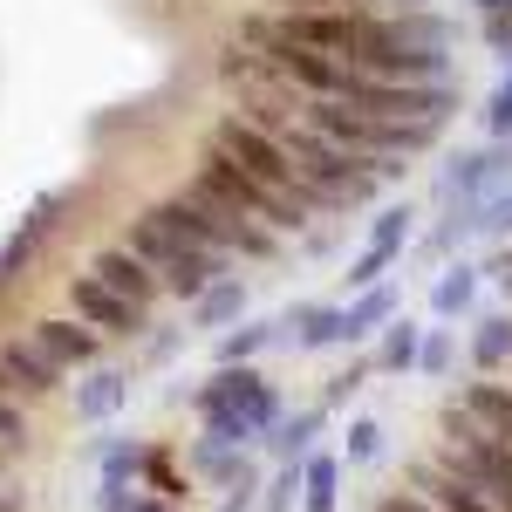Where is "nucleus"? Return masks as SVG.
Masks as SVG:
<instances>
[{"label":"nucleus","instance_id":"nucleus-1","mask_svg":"<svg viewBox=\"0 0 512 512\" xmlns=\"http://www.w3.org/2000/svg\"><path fill=\"white\" fill-rule=\"evenodd\" d=\"M355 69L390 82H444L451 76V28L424 7H369L362 41H355Z\"/></svg>","mask_w":512,"mask_h":512},{"label":"nucleus","instance_id":"nucleus-2","mask_svg":"<svg viewBox=\"0 0 512 512\" xmlns=\"http://www.w3.org/2000/svg\"><path fill=\"white\" fill-rule=\"evenodd\" d=\"M192 410L205 417V431L233 437V444H253V437H267L280 424V390L253 362H219L192 390Z\"/></svg>","mask_w":512,"mask_h":512},{"label":"nucleus","instance_id":"nucleus-3","mask_svg":"<svg viewBox=\"0 0 512 512\" xmlns=\"http://www.w3.org/2000/svg\"><path fill=\"white\" fill-rule=\"evenodd\" d=\"M192 185H198L205 198H219L226 212H246V219H260V226H274L280 239H287V233H308V219H315L308 205H294V198L267 192L260 178H246V171H239V164L226 158L219 144H205V151H198V164H192Z\"/></svg>","mask_w":512,"mask_h":512},{"label":"nucleus","instance_id":"nucleus-4","mask_svg":"<svg viewBox=\"0 0 512 512\" xmlns=\"http://www.w3.org/2000/svg\"><path fill=\"white\" fill-rule=\"evenodd\" d=\"M205 144H219L226 158L246 171V178H260L267 192L294 198V205H308V192H301V178H294V158H287V144H280V130H267V123H253L246 110H226V117L205 130ZM315 212V205H308Z\"/></svg>","mask_w":512,"mask_h":512},{"label":"nucleus","instance_id":"nucleus-5","mask_svg":"<svg viewBox=\"0 0 512 512\" xmlns=\"http://www.w3.org/2000/svg\"><path fill=\"white\" fill-rule=\"evenodd\" d=\"M69 308H76L89 328H103L110 342H117V335H144V321H151V308H137L130 294H117V287L96 274V267L69 274Z\"/></svg>","mask_w":512,"mask_h":512},{"label":"nucleus","instance_id":"nucleus-6","mask_svg":"<svg viewBox=\"0 0 512 512\" xmlns=\"http://www.w3.org/2000/svg\"><path fill=\"white\" fill-rule=\"evenodd\" d=\"M28 335H35L62 369H96V362L110 355V335L89 328L82 315H35V321H28Z\"/></svg>","mask_w":512,"mask_h":512},{"label":"nucleus","instance_id":"nucleus-7","mask_svg":"<svg viewBox=\"0 0 512 512\" xmlns=\"http://www.w3.org/2000/svg\"><path fill=\"white\" fill-rule=\"evenodd\" d=\"M0 369H7V383L28 396V403H35V396H55V390H62V376H69L35 335H7V342H0Z\"/></svg>","mask_w":512,"mask_h":512},{"label":"nucleus","instance_id":"nucleus-8","mask_svg":"<svg viewBox=\"0 0 512 512\" xmlns=\"http://www.w3.org/2000/svg\"><path fill=\"white\" fill-rule=\"evenodd\" d=\"M123 403H130V369H117V362L76 369V424H110Z\"/></svg>","mask_w":512,"mask_h":512},{"label":"nucleus","instance_id":"nucleus-9","mask_svg":"<svg viewBox=\"0 0 512 512\" xmlns=\"http://www.w3.org/2000/svg\"><path fill=\"white\" fill-rule=\"evenodd\" d=\"M89 267L110 280L117 294H130L137 308H158V301H164V280L151 274V267H144V260H137V253L123 246V239H117V246H96V260H89Z\"/></svg>","mask_w":512,"mask_h":512},{"label":"nucleus","instance_id":"nucleus-10","mask_svg":"<svg viewBox=\"0 0 512 512\" xmlns=\"http://www.w3.org/2000/svg\"><path fill=\"white\" fill-rule=\"evenodd\" d=\"M185 465H192L205 485H219V492L253 472V465H246V444H233V437H219V431H198L192 451H185Z\"/></svg>","mask_w":512,"mask_h":512},{"label":"nucleus","instance_id":"nucleus-11","mask_svg":"<svg viewBox=\"0 0 512 512\" xmlns=\"http://www.w3.org/2000/svg\"><path fill=\"white\" fill-rule=\"evenodd\" d=\"M396 280L383 274V280H369V287H355V301L342 308V342H362V335H376V328H390L396 321Z\"/></svg>","mask_w":512,"mask_h":512},{"label":"nucleus","instance_id":"nucleus-12","mask_svg":"<svg viewBox=\"0 0 512 512\" xmlns=\"http://www.w3.org/2000/svg\"><path fill=\"white\" fill-rule=\"evenodd\" d=\"M342 472H349L342 451H308V458H301V512H335L342 506Z\"/></svg>","mask_w":512,"mask_h":512},{"label":"nucleus","instance_id":"nucleus-13","mask_svg":"<svg viewBox=\"0 0 512 512\" xmlns=\"http://www.w3.org/2000/svg\"><path fill=\"white\" fill-rule=\"evenodd\" d=\"M458 410H472L492 437H512V383H499V376H472L458 390Z\"/></svg>","mask_w":512,"mask_h":512},{"label":"nucleus","instance_id":"nucleus-14","mask_svg":"<svg viewBox=\"0 0 512 512\" xmlns=\"http://www.w3.org/2000/svg\"><path fill=\"white\" fill-rule=\"evenodd\" d=\"M478 280H485V267H472V260H458V267H444L431 287V315L437 321H458V315H472V301H478Z\"/></svg>","mask_w":512,"mask_h":512},{"label":"nucleus","instance_id":"nucleus-15","mask_svg":"<svg viewBox=\"0 0 512 512\" xmlns=\"http://www.w3.org/2000/svg\"><path fill=\"white\" fill-rule=\"evenodd\" d=\"M239 315H246V280H233V274H219L192 301V328H233Z\"/></svg>","mask_w":512,"mask_h":512},{"label":"nucleus","instance_id":"nucleus-16","mask_svg":"<svg viewBox=\"0 0 512 512\" xmlns=\"http://www.w3.org/2000/svg\"><path fill=\"white\" fill-rule=\"evenodd\" d=\"M465 362H472L478 376H499V369L512 362V315H485V321H478Z\"/></svg>","mask_w":512,"mask_h":512},{"label":"nucleus","instance_id":"nucleus-17","mask_svg":"<svg viewBox=\"0 0 512 512\" xmlns=\"http://www.w3.org/2000/svg\"><path fill=\"white\" fill-rule=\"evenodd\" d=\"M287 335H294V349L301 355H321V349H335L342 342V308H294V321H287Z\"/></svg>","mask_w":512,"mask_h":512},{"label":"nucleus","instance_id":"nucleus-18","mask_svg":"<svg viewBox=\"0 0 512 512\" xmlns=\"http://www.w3.org/2000/svg\"><path fill=\"white\" fill-rule=\"evenodd\" d=\"M137 472L151 478V492H164V499H178L192 478H185V458L171 451V444H137Z\"/></svg>","mask_w":512,"mask_h":512},{"label":"nucleus","instance_id":"nucleus-19","mask_svg":"<svg viewBox=\"0 0 512 512\" xmlns=\"http://www.w3.org/2000/svg\"><path fill=\"white\" fill-rule=\"evenodd\" d=\"M274 342H280V321H233L226 342H219V362H260Z\"/></svg>","mask_w":512,"mask_h":512},{"label":"nucleus","instance_id":"nucleus-20","mask_svg":"<svg viewBox=\"0 0 512 512\" xmlns=\"http://www.w3.org/2000/svg\"><path fill=\"white\" fill-rule=\"evenodd\" d=\"M499 164H512V144H485V151H472V158H458V164H451V192L478 198V192H485V178H492Z\"/></svg>","mask_w":512,"mask_h":512},{"label":"nucleus","instance_id":"nucleus-21","mask_svg":"<svg viewBox=\"0 0 512 512\" xmlns=\"http://www.w3.org/2000/svg\"><path fill=\"white\" fill-rule=\"evenodd\" d=\"M417 349H424V328L417 321H390L383 328V349H376V369L383 376H403V369H417Z\"/></svg>","mask_w":512,"mask_h":512},{"label":"nucleus","instance_id":"nucleus-22","mask_svg":"<svg viewBox=\"0 0 512 512\" xmlns=\"http://www.w3.org/2000/svg\"><path fill=\"white\" fill-rule=\"evenodd\" d=\"M130 478H137V444H110V458H103V512L130 492Z\"/></svg>","mask_w":512,"mask_h":512},{"label":"nucleus","instance_id":"nucleus-23","mask_svg":"<svg viewBox=\"0 0 512 512\" xmlns=\"http://www.w3.org/2000/svg\"><path fill=\"white\" fill-rule=\"evenodd\" d=\"M28 437H35V424H28V396L0 390V444H7V451H28Z\"/></svg>","mask_w":512,"mask_h":512},{"label":"nucleus","instance_id":"nucleus-24","mask_svg":"<svg viewBox=\"0 0 512 512\" xmlns=\"http://www.w3.org/2000/svg\"><path fill=\"white\" fill-rule=\"evenodd\" d=\"M410 226H417V212H410V205H390V212H376V226H369V246H390V253H403Z\"/></svg>","mask_w":512,"mask_h":512},{"label":"nucleus","instance_id":"nucleus-25","mask_svg":"<svg viewBox=\"0 0 512 512\" xmlns=\"http://www.w3.org/2000/svg\"><path fill=\"white\" fill-rule=\"evenodd\" d=\"M417 369H424V376H451V369H458V342H451L444 328H431L424 349H417Z\"/></svg>","mask_w":512,"mask_h":512},{"label":"nucleus","instance_id":"nucleus-26","mask_svg":"<svg viewBox=\"0 0 512 512\" xmlns=\"http://www.w3.org/2000/svg\"><path fill=\"white\" fill-rule=\"evenodd\" d=\"M390 267H396V253H390V246H362V253L349 260V294H355V287H369V280H383Z\"/></svg>","mask_w":512,"mask_h":512},{"label":"nucleus","instance_id":"nucleus-27","mask_svg":"<svg viewBox=\"0 0 512 512\" xmlns=\"http://www.w3.org/2000/svg\"><path fill=\"white\" fill-rule=\"evenodd\" d=\"M315 431H321V410H301V417L280 431V458H294V465H301V458H308V444H315Z\"/></svg>","mask_w":512,"mask_h":512},{"label":"nucleus","instance_id":"nucleus-28","mask_svg":"<svg viewBox=\"0 0 512 512\" xmlns=\"http://www.w3.org/2000/svg\"><path fill=\"white\" fill-rule=\"evenodd\" d=\"M376 451H383V424H376V417H355V424H349V451H342V458H349V465H369Z\"/></svg>","mask_w":512,"mask_h":512},{"label":"nucleus","instance_id":"nucleus-29","mask_svg":"<svg viewBox=\"0 0 512 512\" xmlns=\"http://www.w3.org/2000/svg\"><path fill=\"white\" fill-rule=\"evenodd\" d=\"M369 369H376V362H349V369H335V376H328V403H342V396H355L362 383H369Z\"/></svg>","mask_w":512,"mask_h":512},{"label":"nucleus","instance_id":"nucleus-30","mask_svg":"<svg viewBox=\"0 0 512 512\" xmlns=\"http://www.w3.org/2000/svg\"><path fill=\"white\" fill-rule=\"evenodd\" d=\"M110 512H178V499H164V492H123Z\"/></svg>","mask_w":512,"mask_h":512},{"label":"nucleus","instance_id":"nucleus-31","mask_svg":"<svg viewBox=\"0 0 512 512\" xmlns=\"http://www.w3.org/2000/svg\"><path fill=\"white\" fill-rule=\"evenodd\" d=\"M478 226H485V233H512V192H499V198H492V205L478 212Z\"/></svg>","mask_w":512,"mask_h":512},{"label":"nucleus","instance_id":"nucleus-32","mask_svg":"<svg viewBox=\"0 0 512 512\" xmlns=\"http://www.w3.org/2000/svg\"><path fill=\"white\" fill-rule=\"evenodd\" d=\"M376 512H417V499H410V492H396V499H383Z\"/></svg>","mask_w":512,"mask_h":512},{"label":"nucleus","instance_id":"nucleus-33","mask_svg":"<svg viewBox=\"0 0 512 512\" xmlns=\"http://www.w3.org/2000/svg\"><path fill=\"white\" fill-rule=\"evenodd\" d=\"M274 7H335V0H274Z\"/></svg>","mask_w":512,"mask_h":512},{"label":"nucleus","instance_id":"nucleus-34","mask_svg":"<svg viewBox=\"0 0 512 512\" xmlns=\"http://www.w3.org/2000/svg\"><path fill=\"white\" fill-rule=\"evenodd\" d=\"M492 274H512V246H506V253H499V260H492Z\"/></svg>","mask_w":512,"mask_h":512},{"label":"nucleus","instance_id":"nucleus-35","mask_svg":"<svg viewBox=\"0 0 512 512\" xmlns=\"http://www.w3.org/2000/svg\"><path fill=\"white\" fill-rule=\"evenodd\" d=\"M410 499H417V492H410ZM417 512H444V506H437V499H417Z\"/></svg>","mask_w":512,"mask_h":512},{"label":"nucleus","instance_id":"nucleus-36","mask_svg":"<svg viewBox=\"0 0 512 512\" xmlns=\"http://www.w3.org/2000/svg\"><path fill=\"white\" fill-rule=\"evenodd\" d=\"M376 7H390V14H396V7H417V0H376Z\"/></svg>","mask_w":512,"mask_h":512},{"label":"nucleus","instance_id":"nucleus-37","mask_svg":"<svg viewBox=\"0 0 512 512\" xmlns=\"http://www.w3.org/2000/svg\"><path fill=\"white\" fill-rule=\"evenodd\" d=\"M7 458H14V451H7V444H0V478H7Z\"/></svg>","mask_w":512,"mask_h":512},{"label":"nucleus","instance_id":"nucleus-38","mask_svg":"<svg viewBox=\"0 0 512 512\" xmlns=\"http://www.w3.org/2000/svg\"><path fill=\"white\" fill-rule=\"evenodd\" d=\"M0 512H14V499H7V492H0Z\"/></svg>","mask_w":512,"mask_h":512},{"label":"nucleus","instance_id":"nucleus-39","mask_svg":"<svg viewBox=\"0 0 512 512\" xmlns=\"http://www.w3.org/2000/svg\"><path fill=\"white\" fill-rule=\"evenodd\" d=\"M506 89H512V69H506Z\"/></svg>","mask_w":512,"mask_h":512},{"label":"nucleus","instance_id":"nucleus-40","mask_svg":"<svg viewBox=\"0 0 512 512\" xmlns=\"http://www.w3.org/2000/svg\"><path fill=\"white\" fill-rule=\"evenodd\" d=\"M506 369H512V362H506Z\"/></svg>","mask_w":512,"mask_h":512}]
</instances>
